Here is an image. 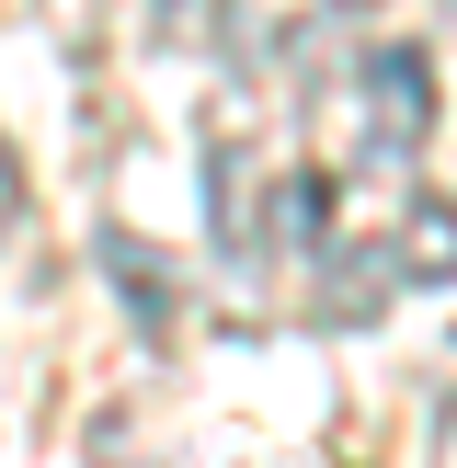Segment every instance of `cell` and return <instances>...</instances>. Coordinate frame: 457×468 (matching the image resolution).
Instances as JSON below:
<instances>
[{
	"instance_id": "cell-1",
	"label": "cell",
	"mask_w": 457,
	"mask_h": 468,
	"mask_svg": "<svg viewBox=\"0 0 457 468\" xmlns=\"http://www.w3.org/2000/svg\"><path fill=\"white\" fill-rule=\"evenodd\" d=\"M355 103H366V160H411L434 137V58L423 46H366Z\"/></svg>"
},
{
	"instance_id": "cell-2",
	"label": "cell",
	"mask_w": 457,
	"mask_h": 468,
	"mask_svg": "<svg viewBox=\"0 0 457 468\" xmlns=\"http://www.w3.org/2000/svg\"><path fill=\"white\" fill-rule=\"evenodd\" d=\"M309 263H320V286H309L320 332H377L388 320V297H400V251L388 240H320Z\"/></svg>"
},
{
	"instance_id": "cell-3",
	"label": "cell",
	"mask_w": 457,
	"mask_h": 468,
	"mask_svg": "<svg viewBox=\"0 0 457 468\" xmlns=\"http://www.w3.org/2000/svg\"><path fill=\"white\" fill-rule=\"evenodd\" d=\"M91 263H103L114 274V297H126V309H137V332H172V309H183V286H172V251H160V240H137V229H103V240H91Z\"/></svg>"
},
{
	"instance_id": "cell-4",
	"label": "cell",
	"mask_w": 457,
	"mask_h": 468,
	"mask_svg": "<svg viewBox=\"0 0 457 468\" xmlns=\"http://www.w3.org/2000/svg\"><path fill=\"white\" fill-rule=\"evenodd\" d=\"M388 251H400L411 286H457V195H434V183H423V195L400 206V240H388Z\"/></svg>"
},
{
	"instance_id": "cell-5",
	"label": "cell",
	"mask_w": 457,
	"mask_h": 468,
	"mask_svg": "<svg viewBox=\"0 0 457 468\" xmlns=\"http://www.w3.org/2000/svg\"><path fill=\"white\" fill-rule=\"evenodd\" d=\"M206 218H218V251H251V240H263V183H251V149H240V137H218V160H206Z\"/></svg>"
},
{
	"instance_id": "cell-6",
	"label": "cell",
	"mask_w": 457,
	"mask_h": 468,
	"mask_svg": "<svg viewBox=\"0 0 457 468\" xmlns=\"http://www.w3.org/2000/svg\"><path fill=\"white\" fill-rule=\"evenodd\" d=\"M332 218H343V183L332 172H286V183H274V251L309 263V251L332 240Z\"/></svg>"
},
{
	"instance_id": "cell-7",
	"label": "cell",
	"mask_w": 457,
	"mask_h": 468,
	"mask_svg": "<svg viewBox=\"0 0 457 468\" xmlns=\"http://www.w3.org/2000/svg\"><path fill=\"white\" fill-rule=\"evenodd\" d=\"M149 35L160 46H228V12L218 0H149Z\"/></svg>"
},
{
	"instance_id": "cell-8",
	"label": "cell",
	"mask_w": 457,
	"mask_h": 468,
	"mask_svg": "<svg viewBox=\"0 0 457 468\" xmlns=\"http://www.w3.org/2000/svg\"><path fill=\"white\" fill-rule=\"evenodd\" d=\"M12 229H23V149L0 137V240H12Z\"/></svg>"
},
{
	"instance_id": "cell-9",
	"label": "cell",
	"mask_w": 457,
	"mask_h": 468,
	"mask_svg": "<svg viewBox=\"0 0 457 468\" xmlns=\"http://www.w3.org/2000/svg\"><path fill=\"white\" fill-rule=\"evenodd\" d=\"M320 12H366V0H320Z\"/></svg>"
}]
</instances>
